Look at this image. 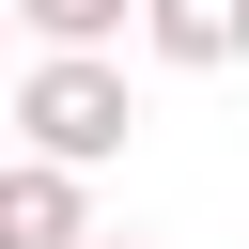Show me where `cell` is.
<instances>
[{
	"label": "cell",
	"instance_id": "cell-1",
	"mask_svg": "<svg viewBox=\"0 0 249 249\" xmlns=\"http://www.w3.org/2000/svg\"><path fill=\"white\" fill-rule=\"evenodd\" d=\"M124 124H140V109H124V62H62V47H47V62L16 78V156H47V171H109Z\"/></svg>",
	"mask_w": 249,
	"mask_h": 249
},
{
	"label": "cell",
	"instance_id": "cell-2",
	"mask_svg": "<svg viewBox=\"0 0 249 249\" xmlns=\"http://www.w3.org/2000/svg\"><path fill=\"white\" fill-rule=\"evenodd\" d=\"M0 249H93V171L0 156Z\"/></svg>",
	"mask_w": 249,
	"mask_h": 249
},
{
	"label": "cell",
	"instance_id": "cell-3",
	"mask_svg": "<svg viewBox=\"0 0 249 249\" xmlns=\"http://www.w3.org/2000/svg\"><path fill=\"white\" fill-rule=\"evenodd\" d=\"M140 47L187 62V78H218V62H249V0H140Z\"/></svg>",
	"mask_w": 249,
	"mask_h": 249
},
{
	"label": "cell",
	"instance_id": "cell-4",
	"mask_svg": "<svg viewBox=\"0 0 249 249\" xmlns=\"http://www.w3.org/2000/svg\"><path fill=\"white\" fill-rule=\"evenodd\" d=\"M0 16H16L31 47H62V62H109V31H124L140 0H0Z\"/></svg>",
	"mask_w": 249,
	"mask_h": 249
},
{
	"label": "cell",
	"instance_id": "cell-5",
	"mask_svg": "<svg viewBox=\"0 0 249 249\" xmlns=\"http://www.w3.org/2000/svg\"><path fill=\"white\" fill-rule=\"evenodd\" d=\"M93 249H140V233H93Z\"/></svg>",
	"mask_w": 249,
	"mask_h": 249
},
{
	"label": "cell",
	"instance_id": "cell-6",
	"mask_svg": "<svg viewBox=\"0 0 249 249\" xmlns=\"http://www.w3.org/2000/svg\"><path fill=\"white\" fill-rule=\"evenodd\" d=\"M0 156H16V124H0Z\"/></svg>",
	"mask_w": 249,
	"mask_h": 249
},
{
	"label": "cell",
	"instance_id": "cell-7",
	"mask_svg": "<svg viewBox=\"0 0 249 249\" xmlns=\"http://www.w3.org/2000/svg\"><path fill=\"white\" fill-rule=\"evenodd\" d=\"M0 31H16V16H0Z\"/></svg>",
	"mask_w": 249,
	"mask_h": 249
}]
</instances>
